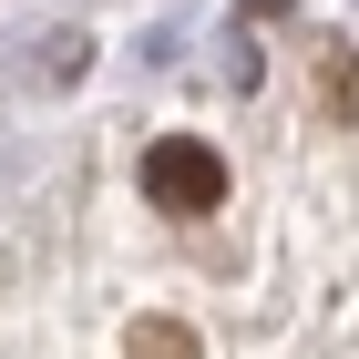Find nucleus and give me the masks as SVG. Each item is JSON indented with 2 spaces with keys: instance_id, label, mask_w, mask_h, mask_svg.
<instances>
[{
  "instance_id": "3",
  "label": "nucleus",
  "mask_w": 359,
  "mask_h": 359,
  "mask_svg": "<svg viewBox=\"0 0 359 359\" xmlns=\"http://www.w3.org/2000/svg\"><path fill=\"white\" fill-rule=\"evenodd\" d=\"M123 359H195V329H175V318H134V349Z\"/></svg>"
},
{
  "instance_id": "1",
  "label": "nucleus",
  "mask_w": 359,
  "mask_h": 359,
  "mask_svg": "<svg viewBox=\"0 0 359 359\" xmlns=\"http://www.w3.org/2000/svg\"><path fill=\"white\" fill-rule=\"evenodd\" d=\"M144 195H154L165 216H216V205H226V165H216V144L165 134L154 154H144Z\"/></svg>"
},
{
  "instance_id": "2",
  "label": "nucleus",
  "mask_w": 359,
  "mask_h": 359,
  "mask_svg": "<svg viewBox=\"0 0 359 359\" xmlns=\"http://www.w3.org/2000/svg\"><path fill=\"white\" fill-rule=\"evenodd\" d=\"M318 103H329L339 123H359V52H329V72H318Z\"/></svg>"
}]
</instances>
